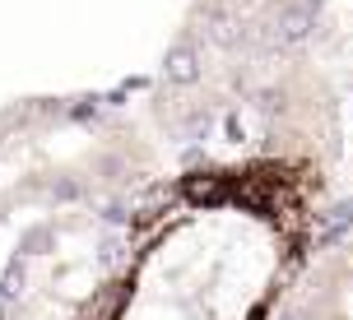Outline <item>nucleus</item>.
Segmentation results:
<instances>
[{"label": "nucleus", "instance_id": "1", "mask_svg": "<svg viewBox=\"0 0 353 320\" xmlns=\"http://www.w3.org/2000/svg\"><path fill=\"white\" fill-rule=\"evenodd\" d=\"M325 167L247 153L176 177L135 213L103 320H274L312 255Z\"/></svg>", "mask_w": 353, "mask_h": 320}, {"label": "nucleus", "instance_id": "2", "mask_svg": "<svg viewBox=\"0 0 353 320\" xmlns=\"http://www.w3.org/2000/svg\"><path fill=\"white\" fill-rule=\"evenodd\" d=\"M154 167L149 130L98 98H28L0 111V223L112 209L140 195Z\"/></svg>", "mask_w": 353, "mask_h": 320}, {"label": "nucleus", "instance_id": "3", "mask_svg": "<svg viewBox=\"0 0 353 320\" xmlns=\"http://www.w3.org/2000/svg\"><path fill=\"white\" fill-rule=\"evenodd\" d=\"M135 218L112 209L47 213L10 260L0 320H103L130 255Z\"/></svg>", "mask_w": 353, "mask_h": 320}, {"label": "nucleus", "instance_id": "4", "mask_svg": "<svg viewBox=\"0 0 353 320\" xmlns=\"http://www.w3.org/2000/svg\"><path fill=\"white\" fill-rule=\"evenodd\" d=\"M279 320H353V232L330 250L307 255L283 292Z\"/></svg>", "mask_w": 353, "mask_h": 320}]
</instances>
